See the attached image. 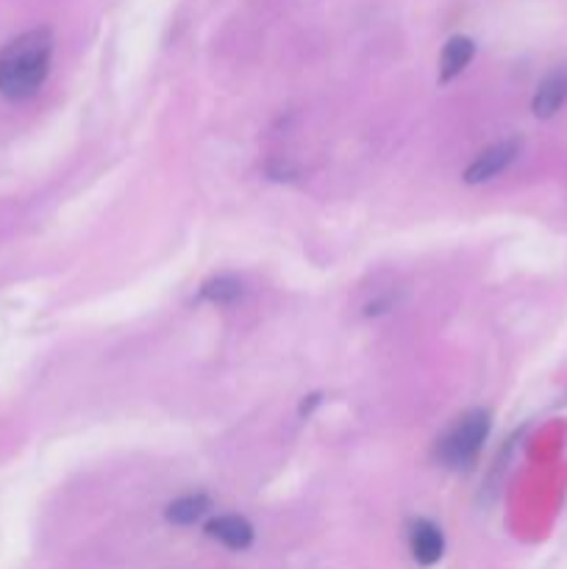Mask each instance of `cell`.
<instances>
[{"label": "cell", "instance_id": "cell-8", "mask_svg": "<svg viewBox=\"0 0 567 569\" xmlns=\"http://www.w3.org/2000/svg\"><path fill=\"white\" fill-rule=\"evenodd\" d=\"M209 509V498H203V495H187V498H178L176 503L167 506L165 515L172 526H195Z\"/></svg>", "mask_w": 567, "mask_h": 569}, {"label": "cell", "instance_id": "cell-6", "mask_svg": "<svg viewBox=\"0 0 567 569\" xmlns=\"http://www.w3.org/2000/svg\"><path fill=\"white\" fill-rule=\"evenodd\" d=\"M565 100H567V70H554L550 76H545L543 83L537 87L531 109L539 120H550V117L565 106Z\"/></svg>", "mask_w": 567, "mask_h": 569}, {"label": "cell", "instance_id": "cell-2", "mask_svg": "<svg viewBox=\"0 0 567 569\" xmlns=\"http://www.w3.org/2000/svg\"><path fill=\"white\" fill-rule=\"evenodd\" d=\"M489 433V415L487 411H467L465 417L454 422L448 433L439 439L437 459L448 470H467L478 459L484 448V439Z\"/></svg>", "mask_w": 567, "mask_h": 569}, {"label": "cell", "instance_id": "cell-5", "mask_svg": "<svg viewBox=\"0 0 567 569\" xmlns=\"http://www.w3.org/2000/svg\"><path fill=\"white\" fill-rule=\"evenodd\" d=\"M206 537L215 539V542H220L228 550H245L253 542V528H250L245 517L226 515L206 522Z\"/></svg>", "mask_w": 567, "mask_h": 569}, {"label": "cell", "instance_id": "cell-3", "mask_svg": "<svg viewBox=\"0 0 567 569\" xmlns=\"http://www.w3.org/2000/svg\"><path fill=\"white\" fill-rule=\"evenodd\" d=\"M517 153H520V142H517V139H506V142L493 144V148H487L484 153H478L476 161L467 167L465 181L467 183L493 181L495 176H500V172L517 159Z\"/></svg>", "mask_w": 567, "mask_h": 569}, {"label": "cell", "instance_id": "cell-7", "mask_svg": "<svg viewBox=\"0 0 567 569\" xmlns=\"http://www.w3.org/2000/svg\"><path fill=\"white\" fill-rule=\"evenodd\" d=\"M472 53H476V48H472V42L467 37L450 39L442 50V59H439V81L448 83L456 76H461V70L470 64Z\"/></svg>", "mask_w": 567, "mask_h": 569}, {"label": "cell", "instance_id": "cell-1", "mask_svg": "<svg viewBox=\"0 0 567 569\" xmlns=\"http://www.w3.org/2000/svg\"><path fill=\"white\" fill-rule=\"evenodd\" d=\"M53 53V37L48 28L20 33L0 50V94L6 100L33 98L44 83Z\"/></svg>", "mask_w": 567, "mask_h": 569}, {"label": "cell", "instance_id": "cell-9", "mask_svg": "<svg viewBox=\"0 0 567 569\" xmlns=\"http://www.w3.org/2000/svg\"><path fill=\"white\" fill-rule=\"evenodd\" d=\"M245 287L239 278H231V276H220V278H211V281L203 283V289H200V298L209 300V303H233V300L242 298Z\"/></svg>", "mask_w": 567, "mask_h": 569}, {"label": "cell", "instance_id": "cell-4", "mask_svg": "<svg viewBox=\"0 0 567 569\" xmlns=\"http://www.w3.org/2000/svg\"><path fill=\"white\" fill-rule=\"evenodd\" d=\"M409 550L415 556L417 565L431 567L442 559L445 553V539L434 522L428 520H415L409 526Z\"/></svg>", "mask_w": 567, "mask_h": 569}]
</instances>
